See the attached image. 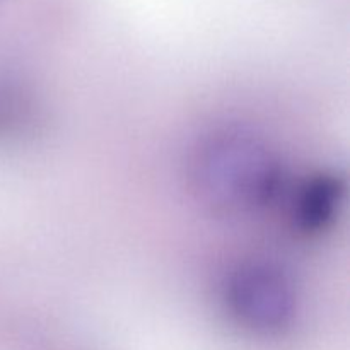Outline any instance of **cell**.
Segmentation results:
<instances>
[{"instance_id":"cell-1","label":"cell","mask_w":350,"mask_h":350,"mask_svg":"<svg viewBox=\"0 0 350 350\" xmlns=\"http://www.w3.org/2000/svg\"><path fill=\"white\" fill-rule=\"evenodd\" d=\"M197 181L202 197L214 207L253 211L275 195L279 167L272 154L253 137L222 133L198 152Z\"/></svg>"},{"instance_id":"cell-2","label":"cell","mask_w":350,"mask_h":350,"mask_svg":"<svg viewBox=\"0 0 350 350\" xmlns=\"http://www.w3.org/2000/svg\"><path fill=\"white\" fill-rule=\"evenodd\" d=\"M228 310L248 330L279 334L296 313V294L282 270L267 263H250L236 270L226 287Z\"/></svg>"},{"instance_id":"cell-3","label":"cell","mask_w":350,"mask_h":350,"mask_svg":"<svg viewBox=\"0 0 350 350\" xmlns=\"http://www.w3.org/2000/svg\"><path fill=\"white\" fill-rule=\"evenodd\" d=\"M340 202V187L334 178L321 176L306 185L297 200L296 217L303 229L325 228Z\"/></svg>"}]
</instances>
